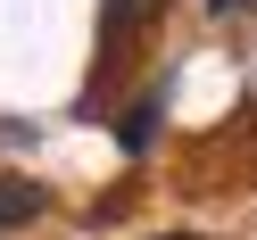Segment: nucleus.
<instances>
[{
    "mask_svg": "<svg viewBox=\"0 0 257 240\" xmlns=\"http://www.w3.org/2000/svg\"><path fill=\"white\" fill-rule=\"evenodd\" d=\"M158 17H166V0H100V25H108V42L141 34V25H158Z\"/></svg>",
    "mask_w": 257,
    "mask_h": 240,
    "instance_id": "f257e3e1",
    "label": "nucleus"
},
{
    "mask_svg": "<svg viewBox=\"0 0 257 240\" xmlns=\"http://www.w3.org/2000/svg\"><path fill=\"white\" fill-rule=\"evenodd\" d=\"M150 133H158V91L133 108V116H124V149H150Z\"/></svg>",
    "mask_w": 257,
    "mask_h": 240,
    "instance_id": "f03ea898",
    "label": "nucleus"
},
{
    "mask_svg": "<svg viewBox=\"0 0 257 240\" xmlns=\"http://www.w3.org/2000/svg\"><path fill=\"white\" fill-rule=\"evenodd\" d=\"M42 207V190H17V182H0V223H25Z\"/></svg>",
    "mask_w": 257,
    "mask_h": 240,
    "instance_id": "7ed1b4c3",
    "label": "nucleus"
},
{
    "mask_svg": "<svg viewBox=\"0 0 257 240\" xmlns=\"http://www.w3.org/2000/svg\"><path fill=\"white\" fill-rule=\"evenodd\" d=\"M216 17H257V0H207Z\"/></svg>",
    "mask_w": 257,
    "mask_h": 240,
    "instance_id": "20e7f679",
    "label": "nucleus"
},
{
    "mask_svg": "<svg viewBox=\"0 0 257 240\" xmlns=\"http://www.w3.org/2000/svg\"><path fill=\"white\" fill-rule=\"evenodd\" d=\"M158 240H207V232H158Z\"/></svg>",
    "mask_w": 257,
    "mask_h": 240,
    "instance_id": "39448f33",
    "label": "nucleus"
}]
</instances>
